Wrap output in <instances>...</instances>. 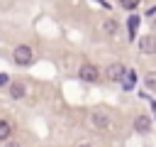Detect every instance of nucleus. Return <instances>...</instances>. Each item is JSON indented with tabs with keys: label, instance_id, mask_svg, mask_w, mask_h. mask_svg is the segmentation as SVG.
<instances>
[{
	"label": "nucleus",
	"instance_id": "obj_5",
	"mask_svg": "<svg viewBox=\"0 0 156 147\" xmlns=\"http://www.w3.org/2000/svg\"><path fill=\"white\" fill-rule=\"evenodd\" d=\"M136 86V71L134 69H127V74H124V78H122V88L124 91H132Z\"/></svg>",
	"mask_w": 156,
	"mask_h": 147
},
{
	"label": "nucleus",
	"instance_id": "obj_8",
	"mask_svg": "<svg viewBox=\"0 0 156 147\" xmlns=\"http://www.w3.org/2000/svg\"><path fill=\"white\" fill-rule=\"evenodd\" d=\"M10 98H15V100L24 98V83H10Z\"/></svg>",
	"mask_w": 156,
	"mask_h": 147
},
{
	"label": "nucleus",
	"instance_id": "obj_14",
	"mask_svg": "<svg viewBox=\"0 0 156 147\" xmlns=\"http://www.w3.org/2000/svg\"><path fill=\"white\" fill-rule=\"evenodd\" d=\"M10 83V78H7V74H0V86H7Z\"/></svg>",
	"mask_w": 156,
	"mask_h": 147
},
{
	"label": "nucleus",
	"instance_id": "obj_13",
	"mask_svg": "<svg viewBox=\"0 0 156 147\" xmlns=\"http://www.w3.org/2000/svg\"><path fill=\"white\" fill-rule=\"evenodd\" d=\"M139 2H141V0H119V5H122L124 10H136Z\"/></svg>",
	"mask_w": 156,
	"mask_h": 147
},
{
	"label": "nucleus",
	"instance_id": "obj_2",
	"mask_svg": "<svg viewBox=\"0 0 156 147\" xmlns=\"http://www.w3.org/2000/svg\"><path fill=\"white\" fill-rule=\"evenodd\" d=\"M102 74H105V78H107V81H112V83H122V78H124L127 69H124V64H119V61H117V64H110Z\"/></svg>",
	"mask_w": 156,
	"mask_h": 147
},
{
	"label": "nucleus",
	"instance_id": "obj_1",
	"mask_svg": "<svg viewBox=\"0 0 156 147\" xmlns=\"http://www.w3.org/2000/svg\"><path fill=\"white\" fill-rule=\"evenodd\" d=\"M12 59H15V64H17V66H29V64L34 61V51H32V47L20 44V47H15Z\"/></svg>",
	"mask_w": 156,
	"mask_h": 147
},
{
	"label": "nucleus",
	"instance_id": "obj_9",
	"mask_svg": "<svg viewBox=\"0 0 156 147\" xmlns=\"http://www.w3.org/2000/svg\"><path fill=\"white\" fill-rule=\"evenodd\" d=\"M102 32H105V34H110V37H115V34H117V22L107 17V20L102 22Z\"/></svg>",
	"mask_w": 156,
	"mask_h": 147
},
{
	"label": "nucleus",
	"instance_id": "obj_15",
	"mask_svg": "<svg viewBox=\"0 0 156 147\" xmlns=\"http://www.w3.org/2000/svg\"><path fill=\"white\" fill-rule=\"evenodd\" d=\"M2 147H22V145H20V142H15V140H12V142H5V145H2Z\"/></svg>",
	"mask_w": 156,
	"mask_h": 147
},
{
	"label": "nucleus",
	"instance_id": "obj_4",
	"mask_svg": "<svg viewBox=\"0 0 156 147\" xmlns=\"http://www.w3.org/2000/svg\"><path fill=\"white\" fill-rule=\"evenodd\" d=\"M136 47H139V51L146 54V56L156 54V34H144V37L136 42Z\"/></svg>",
	"mask_w": 156,
	"mask_h": 147
},
{
	"label": "nucleus",
	"instance_id": "obj_12",
	"mask_svg": "<svg viewBox=\"0 0 156 147\" xmlns=\"http://www.w3.org/2000/svg\"><path fill=\"white\" fill-rule=\"evenodd\" d=\"M136 27H139V17H136V15H132V17H129V37H134V34H136Z\"/></svg>",
	"mask_w": 156,
	"mask_h": 147
},
{
	"label": "nucleus",
	"instance_id": "obj_7",
	"mask_svg": "<svg viewBox=\"0 0 156 147\" xmlns=\"http://www.w3.org/2000/svg\"><path fill=\"white\" fill-rule=\"evenodd\" d=\"M10 135H12V125H10L5 118H0V142H7Z\"/></svg>",
	"mask_w": 156,
	"mask_h": 147
},
{
	"label": "nucleus",
	"instance_id": "obj_16",
	"mask_svg": "<svg viewBox=\"0 0 156 147\" xmlns=\"http://www.w3.org/2000/svg\"><path fill=\"white\" fill-rule=\"evenodd\" d=\"M78 147H93V145H78Z\"/></svg>",
	"mask_w": 156,
	"mask_h": 147
},
{
	"label": "nucleus",
	"instance_id": "obj_11",
	"mask_svg": "<svg viewBox=\"0 0 156 147\" xmlns=\"http://www.w3.org/2000/svg\"><path fill=\"white\" fill-rule=\"evenodd\" d=\"M144 83H146L149 91H156V71H149V74L144 76Z\"/></svg>",
	"mask_w": 156,
	"mask_h": 147
},
{
	"label": "nucleus",
	"instance_id": "obj_6",
	"mask_svg": "<svg viewBox=\"0 0 156 147\" xmlns=\"http://www.w3.org/2000/svg\"><path fill=\"white\" fill-rule=\"evenodd\" d=\"M134 130H136V132H149V130H151V120H149L146 115H136V120H134Z\"/></svg>",
	"mask_w": 156,
	"mask_h": 147
},
{
	"label": "nucleus",
	"instance_id": "obj_10",
	"mask_svg": "<svg viewBox=\"0 0 156 147\" xmlns=\"http://www.w3.org/2000/svg\"><path fill=\"white\" fill-rule=\"evenodd\" d=\"M90 120H93V125H95V127H107V123H110L105 113H93V118H90Z\"/></svg>",
	"mask_w": 156,
	"mask_h": 147
},
{
	"label": "nucleus",
	"instance_id": "obj_3",
	"mask_svg": "<svg viewBox=\"0 0 156 147\" xmlns=\"http://www.w3.org/2000/svg\"><path fill=\"white\" fill-rule=\"evenodd\" d=\"M78 78L85 81V83H98V81H100V71H98V66H93V64H83V66L78 69Z\"/></svg>",
	"mask_w": 156,
	"mask_h": 147
}]
</instances>
